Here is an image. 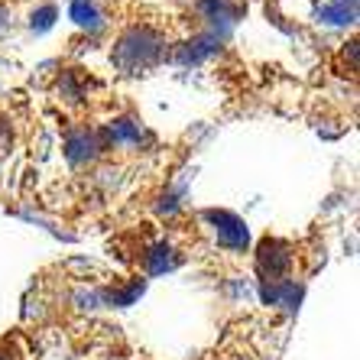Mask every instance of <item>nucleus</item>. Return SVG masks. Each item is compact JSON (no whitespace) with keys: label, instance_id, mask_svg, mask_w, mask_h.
Wrapping results in <instances>:
<instances>
[{"label":"nucleus","instance_id":"2","mask_svg":"<svg viewBox=\"0 0 360 360\" xmlns=\"http://www.w3.org/2000/svg\"><path fill=\"white\" fill-rule=\"evenodd\" d=\"M0 136H4V120H0Z\"/></svg>","mask_w":360,"mask_h":360},{"label":"nucleus","instance_id":"1","mask_svg":"<svg viewBox=\"0 0 360 360\" xmlns=\"http://www.w3.org/2000/svg\"><path fill=\"white\" fill-rule=\"evenodd\" d=\"M0 360H10V357H7V354H4V351H0Z\"/></svg>","mask_w":360,"mask_h":360}]
</instances>
